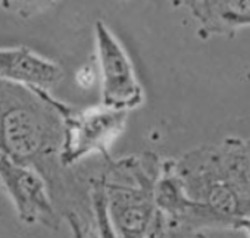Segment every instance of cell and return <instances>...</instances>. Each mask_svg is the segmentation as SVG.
Listing matches in <instances>:
<instances>
[{
  "label": "cell",
  "instance_id": "cell-6",
  "mask_svg": "<svg viewBox=\"0 0 250 238\" xmlns=\"http://www.w3.org/2000/svg\"><path fill=\"white\" fill-rule=\"evenodd\" d=\"M0 182L22 223L43 225L52 231L59 229L62 218L39 172L0 152Z\"/></svg>",
  "mask_w": 250,
  "mask_h": 238
},
{
  "label": "cell",
  "instance_id": "cell-9",
  "mask_svg": "<svg viewBox=\"0 0 250 238\" xmlns=\"http://www.w3.org/2000/svg\"><path fill=\"white\" fill-rule=\"evenodd\" d=\"M241 225H244V226L249 229V232H250V219H244V220H241Z\"/></svg>",
  "mask_w": 250,
  "mask_h": 238
},
{
  "label": "cell",
  "instance_id": "cell-2",
  "mask_svg": "<svg viewBox=\"0 0 250 238\" xmlns=\"http://www.w3.org/2000/svg\"><path fill=\"white\" fill-rule=\"evenodd\" d=\"M162 166L187 200L208 209L221 223L250 218V172L237 150L229 155L215 147L197 149Z\"/></svg>",
  "mask_w": 250,
  "mask_h": 238
},
{
  "label": "cell",
  "instance_id": "cell-1",
  "mask_svg": "<svg viewBox=\"0 0 250 238\" xmlns=\"http://www.w3.org/2000/svg\"><path fill=\"white\" fill-rule=\"evenodd\" d=\"M62 122L52 93L0 79V152L33 168L49 187L61 215L77 206L80 181L59 162Z\"/></svg>",
  "mask_w": 250,
  "mask_h": 238
},
{
  "label": "cell",
  "instance_id": "cell-8",
  "mask_svg": "<svg viewBox=\"0 0 250 238\" xmlns=\"http://www.w3.org/2000/svg\"><path fill=\"white\" fill-rule=\"evenodd\" d=\"M200 24V36L234 34L250 25V0H219V2H186Z\"/></svg>",
  "mask_w": 250,
  "mask_h": 238
},
{
  "label": "cell",
  "instance_id": "cell-7",
  "mask_svg": "<svg viewBox=\"0 0 250 238\" xmlns=\"http://www.w3.org/2000/svg\"><path fill=\"white\" fill-rule=\"evenodd\" d=\"M65 78L63 68L25 46L0 47V79L49 91Z\"/></svg>",
  "mask_w": 250,
  "mask_h": 238
},
{
  "label": "cell",
  "instance_id": "cell-3",
  "mask_svg": "<svg viewBox=\"0 0 250 238\" xmlns=\"http://www.w3.org/2000/svg\"><path fill=\"white\" fill-rule=\"evenodd\" d=\"M161 169L152 153L104 160L103 190L116 238H147L158 216L155 194Z\"/></svg>",
  "mask_w": 250,
  "mask_h": 238
},
{
  "label": "cell",
  "instance_id": "cell-5",
  "mask_svg": "<svg viewBox=\"0 0 250 238\" xmlns=\"http://www.w3.org/2000/svg\"><path fill=\"white\" fill-rule=\"evenodd\" d=\"M94 40L100 69V104L131 112L145 103V91L131 58L103 21L94 24Z\"/></svg>",
  "mask_w": 250,
  "mask_h": 238
},
{
  "label": "cell",
  "instance_id": "cell-4",
  "mask_svg": "<svg viewBox=\"0 0 250 238\" xmlns=\"http://www.w3.org/2000/svg\"><path fill=\"white\" fill-rule=\"evenodd\" d=\"M62 122V143L59 162L65 169L91 155H100L104 160L110 159L109 149L127 127L130 112L113 110L102 104L78 109L52 96Z\"/></svg>",
  "mask_w": 250,
  "mask_h": 238
}]
</instances>
